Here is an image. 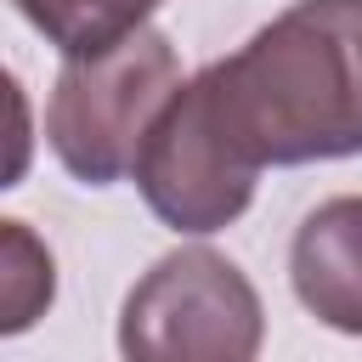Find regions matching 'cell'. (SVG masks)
<instances>
[{
	"mask_svg": "<svg viewBox=\"0 0 362 362\" xmlns=\"http://www.w3.org/2000/svg\"><path fill=\"white\" fill-rule=\"evenodd\" d=\"M0 238H6V288H0V294H6V317H0V328H6V334H23V328L51 305L57 272H51V249L34 243V232H28L23 221H6Z\"/></svg>",
	"mask_w": 362,
	"mask_h": 362,
	"instance_id": "7",
	"label": "cell"
},
{
	"mask_svg": "<svg viewBox=\"0 0 362 362\" xmlns=\"http://www.w3.org/2000/svg\"><path fill=\"white\" fill-rule=\"evenodd\" d=\"M181 62L164 28H136L102 57L62 62L45 102V141L57 164L85 187H113L136 170L141 141L181 90Z\"/></svg>",
	"mask_w": 362,
	"mask_h": 362,
	"instance_id": "2",
	"label": "cell"
},
{
	"mask_svg": "<svg viewBox=\"0 0 362 362\" xmlns=\"http://www.w3.org/2000/svg\"><path fill=\"white\" fill-rule=\"evenodd\" d=\"M288 283L322 328L362 339V192H339L300 221Z\"/></svg>",
	"mask_w": 362,
	"mask_h": 362,
	"instance_id": "5",
	"label": "cell"
},
{
	"mask_svg": "<svg viewBox=\"0 0 362 362\" xmlns=\"http://www.w3.org/2000/svg\"><path fill=\"white\" fill-rule=\"evenodd\" d=\"M266 305L255 283L215 249H170L119 311L124 362H260Z\"/></svg>",
	"mask_w": 362,
	"mask_h": 362,
	"instance_id": "3",
	"label": "cell"
},
{
	"mask_svg": "<svg viewBox=\"0 0 362 362\" xmlns=\"http://www.w3.org/2000/svg\"><path fill=\"white\" fill-rule=\"evenodd\" d=\"M11 6L62 51V62H74V57H102L136 28H147L158 0H11Z\"/></svg>",
	"mask_w": 362,
	"mask_h": 362,
	"instance_id": "6",
	"label": "cell"
},
{
	"mask_svg": "<svg viewBox=\"0 0 362 362\" xmlns=\"http://www.w3.org/2000/svg\"><path fill=\"white\" fill-rule=\"evenodd\" d=\"M130 175H136V192L147 198V209L170 232H187V238H209L255 204L260 164L226 124L209 68L192 74L175 90V102L158 113Z\"/></svg>",
	"mask_w": 362,
	"mask_h": 362,
	"instance_id": "4",
	"label": "cell"
},
{
	"mask_svg": "<svg viewBox=\"0 0 362 362\" xmlns=\"http://www.w3.org/2000/svg\"><path fill=\"white\" fill-rule=\"evenodd\" d=\"M226 124L266 164L362 153V0H294L243 51L209 62Z\"/></svg>",
	"mask_w": 362,
	"mask_h": 362,
	"instance_id": "1",
	"label": "cell"
}]
</instances>
